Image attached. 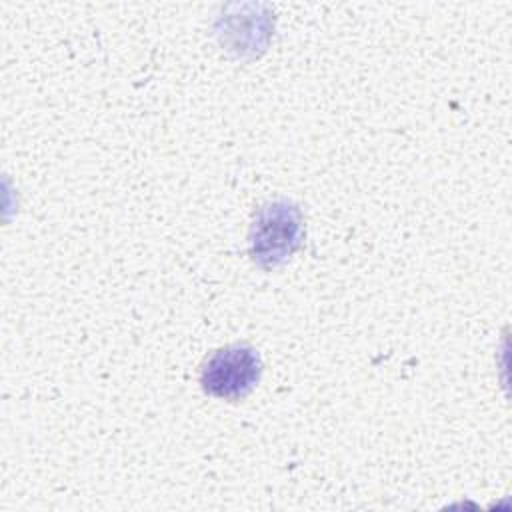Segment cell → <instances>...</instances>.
I'll return each instance as SVG.
<instances>
[{
    "label": "cell",
    "instance_id": "1",
    "mask_svg": "<svg viewBox=\"0 0 512 512\" xmlns=\"http://www.w3.org/2000/svg\"><path fill=\"white\" fill-rule=\"evenodd\" d=\"M304 218L296 204L276 200L262 206L250 230V256L262 268L284 264L300 246Z\"/></svg>",
    "mask_w": 512,
    "mask_h": 512
},
{
    "label": "cell",
    "instance_id": "2",
    "mask_svg": "<svg viewBox=\"0 0 512 512\" xmlns=\"http://www.w3.org/2000/svg\"><path fill=\"white\" fill-rule=\"evenodd\" d=\"M262 374L260 354L246 344H232L216 350L202 366L200 386L220 400H240L248 396Z\"/></svg>",
    "mask_w": 512,
    "mask_h": 512
}]
</instances>
